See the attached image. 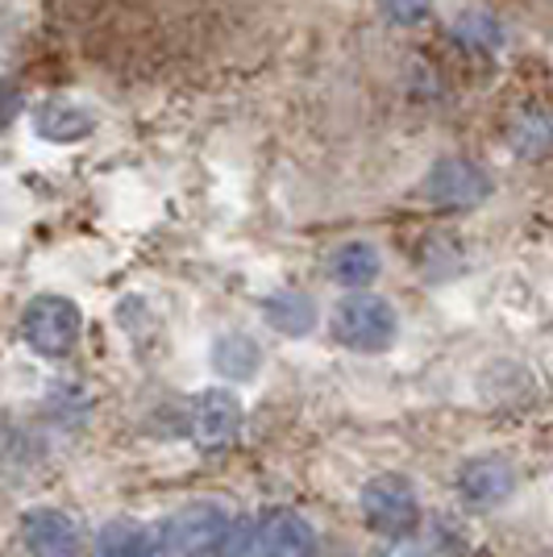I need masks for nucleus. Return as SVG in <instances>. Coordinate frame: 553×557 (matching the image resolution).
<instances>
[{
  "label": "nucleus",
  "instance_id": "1",
  "mask_svg": "<svg viewBox=\"0 0 553 557\" xmlns=\"http://www.w3.org/2000/svg\"><path fill=\"white\" fill-rule=\"evenodd\" d=\"M233 536V516L221 504H187L150 529V557H200L225 549Z\"/></svg>",
  "mask_w": 553,
  "mask_h": 557
},
{
  "label": "nucleus",
  "instance_id": "2",
  "mask_svg": "<svg viewBox=\"0 0 553 557\" xmlns=\"http://www.w3.org/2000/svg\"><path fill=\"white\" fill-rule=\"evenodd\" d=\"M362 520L370 533L404 541L420 529V495L404 474H374L362 487Z\"/></svg>",
  "mask_w": 553,
  "mask_h": 557
},
{
  "label": "nucleus",
  "instance_id": "3",
  "mask_svg": "<svg viewBox=\"0 0 553 557\" xmlns=\"http://www.w3.org/2000/svg\"><path fill=\"white\" fill-rule=\"evenodd\" d=\"M395 333H400L395 308L379 296L354 292L333 308V337L354 354H379L392 346Z\"/></svg>",
  "mask_w": 553,
  "mask_h": 557
},
{
  "label": "nucleus",
  "instance_id": "4",
  "mask_svg": "<svg viewBox=\"0 0 553 557\" xmlns=\"http://www.w3.org/2000/svg\"><path fill=\"white\" fill-rule=\"evenodd\" d=\"M84 317L67 296H34L22 312V337L25 346L42 358H67L79 346Z\"/></svg>",
  "mask_w": 553,
  "mask_h": 557
},
{
  "label": "nucleus",
  "instance_id": "5",
  "mask_svg": "<svg viewBox=\"0 0 553 557\" xmlns=\"http://www.w3.org/2000/svg\"><path fill=\"white\" fill-rule=\"evenodd\" d=\"M250 554L254 557H312L317 533L292 508H267L250 524Z\"/></svg>",
  "mask_w": 553,
  "mask_h": 557
},
{
  "label": "nucleus",
  "instance_id": "6",
  "mask_svg": "<svg viewBox=\"0 0 553 557\" xmlns=\"http://www.w3.org/2000/svg\"><path fill=\"white\" fill-rule=\"evenodd\" d=\"M242 429V404L221 387H208V392L192 395L187 404V433L200 449H225L233 445Z\"/></svg>",
  "mask_w": 553,
  "mask_h": 557
},
{
  "label": "nucleus",
  "instance_id": "7",
  "mask_svg": "<svg viewBox=\"0 0 553 557\" xmlns=\"http://www.w3.org/2000/svg\"><path fill=\"white\" fill-rule=\"evenodd\" d=\"M17 536L29 557H79V524L59 508H29L17 520Z\"/></svg>",
  "mask_w": 553,
  "mask_h": 557
},
{
  "label": "nucleus",
  "instance_id": "8",
  "mask_svg": "<svg viewBox=\"0 0 553 557\" xmlns=\"http://www.w3.org/2000/svg\"><path fill=\"white\" fill-rule=\"evenodd\" d=\"M516 487H520V474L500 454H479L458 470V495L470 508H500L516 495Z\"/></svg>",
  "mask_w": 553,
  "mask_h": 557
},
{
  "label": "nucleus",
  "instance_id": "9",
  "mask_svg": "<svg viewBox=\"0 0 553 557\" xmlns=\"http://www.w3.org/2000/svg\"><path fill=\"white\" fill-rule=\"evenodd\" d=\"M425 196L441 205V209H475L487 196V175L483 166H475L470 159H441L429 171Z\"/></svg>",
  "mask_w": 553,
  "mask_h": 557
},
{
  "label": "nucleus",
  "instance_id": "10",
  "mask_svg": "<svg viewBox=\"0 0 553 557\" xmlns=\"http://www.w3.org/2000/svg\"><path fill=\"white\" fill-rule=\"evenodd\" d=\"M262 317L283 337H304V333H312V325H317V304H312V296L287 287V292H275V296L262 300Z\"/></svg>",
  "mask_w": 553,
  "mask_h": 557
},
{
  "label": "nucleus",
  "instance_id": "11",
  "mask_svg": "<svg viewBox=\"0 0 553 557\" xmlns=\"http://www.w3.org/2000/svg\"><path fill=\"white\" fill-rule=\"evenodd\" d=\"M212 371L230 383H246L262 371V349L246 333H225L212 342Z\"/></svg>",
  "mask_w": 553,
  "mask_h": 557
},
{
  "label": "nucleus",
  "instance_id": "12",
  "mask_svg": "<svg viewBox=\"0 0 553 557\" xmlns=\"http://www.w3.org/2000/svg\"><path fill=\"white\" fill-rule=\"evenodd\" d=\"M96 557H150V529L134 516H113L96 533Z\"/></svg>",
  "mask_w": 553,
  "mask_h": 557
},
{
  "label": "nucleus",
  "instance_id": "13",
  "mask_svg": "<svg viewBox=\"0 0 553 557\" xmlns=\"http://www.w3.org/2000/svg\"><path fill=\"white\" fill-rule=\"evenodd\" d=\"M34 129H38V138H47V141H79V138H88L93 116L84 113V109H75V104L50 100V104H42V109L34 113Z\"/></svg>",
  "mask_w": 553,
  "mask_h": 557
},
{
  "label": "nucleus",
  "instance_id": "14",
  "mask_svg": "<svg viewBox=\"0 0 553 557\" xmlns=\"http://www.w3.org/2000/svg\"><path fill=\"white\" fill-rule=\"evenodd\" d=\"M329 275L342 287H367L379 278V250L367 246V242H349L337 255L329 258Z\"/></svg>",
  "mask_w": 553,
  "mask_h": 557
},
{
  "label": "nucleus",
  "instance_id": "15",
  "mask_svg": "<svg viewBox=\"0 0 553 557\" xmlns=\"http://www.w3.org/2000/svg\"><path fill=\"white\" fill-rule=\"evenodd\" d=\"M450 34L458 38L462 47L470 50H500L504 47V25L495 22L483 9H466L458 22L450 25Z\"/></svg>",
  "mask_w": 553,
  "mask_h": 557
},
{
  "label": "nucleus",
  "instance_id": "16",
  "mask_svg": "<svg viewBox=\"0 0 553 557\" xmlns=\"http://www.w3.org/2000/svg\"><path fill=\"white\" fill-rule=\"evenodd\" d=\"M545 141H550L545 113H520V125H516V150H520V154H541Z\"/></svg>",
  "mask_w": 553,
  "mask_h": 557
},
{
  "label": "nucleus",
  "instance_id": "17",
  "mask_svg": "<svg viewBox=\"0 0 553 557\" xmlns=\"http://www.w3.org/2000/svg\"><path fill=\"white\" fill-rule=\"evenodd\" d=\"M433 0H383V13L392 17L395 25H416L429 17Z\"/></svg>",
  "mask_w": 553,
  "mask_h": 557
},
{
  "label": "nucleus",
  "instance_id": "18",
  "mask_svg": "<svg viewBox=\"0 0 553 557\" xmlns=\"http://www.w3.org/2000/svg\"><path fill=\"white\" fill-rule=\"evenodd\" d=\"M17 113H22V88L13 79H0V129Z\"/></svg>",
  "mask_w": 553,
  "mask_h": 557
},
{
  "label": "nucleus",
  "instance_id": "19",
  "mask_svg": "<svg viewBox=\"0 0 553 557\" xmlns=\"http://www.w3.org/2000/svg\"><path fill=\"white\" fill-rule=\"evenodd\" d=\"M200 557H230V549H212V554H200Z\"/></svg>",
  "mask_w": 553,
  "mask_h": 557
},
{
  "label": "nucleus",
  "instance_id": "20",
  "mask_svg": "<svg viewBox=\"0 0 553 557\" xmlns=\"http://www.w3.org/2000/svg\"><path fill=\"white\" fill-rule=\"evenodd\" d=\"M475 557H487V554H475Z\"/></svg>",
  "mask_w": 553,
  "mask_h": 557
}]
</instances>
